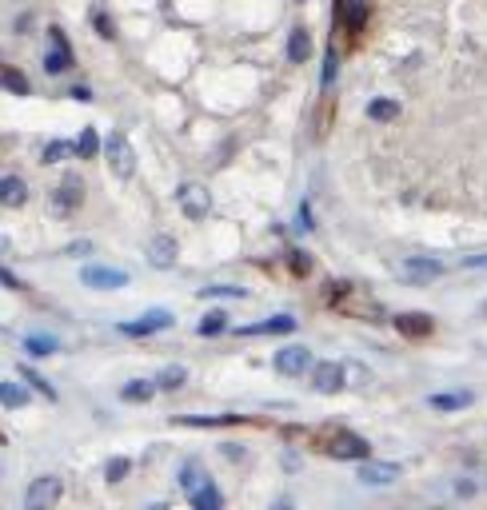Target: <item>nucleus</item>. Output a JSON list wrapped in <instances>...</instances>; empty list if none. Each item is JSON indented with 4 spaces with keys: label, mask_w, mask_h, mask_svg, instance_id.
<instances>
[{
    "label": "nucleus",
    "mask_w": 487,
    "mask_h": 510,
    "mask_svg": "<svg viewBox=\"0 0 487 510\" xmlns=\"http://www.w3.org/2000/svg\"><path fill=\"white\" fill-rule=\"evenodd\" d=\"M64 494V482L56 474H41V479H32L28 490H24V506L32 510H44V506H56Z\"/></svg>",
    "instance_id": "obj_1"
},
{
    "label": "nucleus",
    "mask_w": 487,
    "mask_h": 510,
    "mask_svg": "<svg viewBox=\"0 0 487 510\" xmlns=\"http://www.w3.org/2000/svg\"><path fill=\"white\" fill-rule=\"evenodd\" d=\"M320 450H328L332 459H355V462L367 459V442L360 435H352V430H328V439Z\"/></svg>",
    "instance_id": "obj_2"
},
{
    "label": "nucleus",
    "mask_w": 487,
    "mask_h": 510,
    "mask_svg": "<svg viewBox=\"0 0 487 510\" xmlns=\"http://www.w3.org/2000/svg\"><path fill=\"white\" fill-rule=\"evenodd\" d=\"M439 275H444V263L439 260H424V255H407V260H399V280H407L412 287L436 283Z\"/></svg>",
    "instance_id": "obj_3"
},
{
    "label": "nucleus",
    "mask_w": 487,
    "mask_h": 510,
    "mask_svg": "<svg viewBox=\"0 0 487 510\" xmlns=\"http://www.w3.org/2000/svg\"><path fill=\"white\" fill-rule=\"evenodd\" d=\"M104 156H108L112 171H116L120 180H128V176L136 171V152H132V144L124 140L120 132H112L108 140H104Z\"/></svg>",
    "instance_id": "obj_4"
},
{
    "label": "nucleus",
    "mask_w": 487,
    "mask_h": 510,
    "mask_svg": "<svg viewBox=\"0 0 487 510\" xmlns=\"http://www.w3.org/2000/svg\"><path fill=\"white\" fill-rule=\"evenodd\" d=\"M176 203H180V211L188 220H204V216L212 211V191L204 188V184H184V188L176 191Z\"/></svg>",
    "instance_id": "obj_5"
},
{
    "label": "nucleus",
    "mask_w": 487,
    "mask_h": 510,
    "mask_svg": "<svg viewBox=\"0 0 487 510\" xmlns=\"http://www.w3.org/2000/svg\"><path fill=\"white\" fill-rule=\"evenodd\" d=\"M80 283H84V287H96V291H116V287H128V271L88 263V267L80 271Z\"/></svg>",
    "instance_id": "obj_6"
},
{
    "label": "nucleus",
    "mask_w": 487,
    "mask_h": 510,
    "mask_svg": "<svg viewBox=\"0 0 487 510\" xmlns=\"http://www.w3.org/2000/svg\"><path fill=\"white\" fill-rule=\"evenodd\" d=\"M176 323L172 311H148V315H140L136 323H120L124 335H132V339H144V335H156V331H168Z\"/></svg>",
    "instance_id": "obj_7"
},
{
    "label": "nucleus",
    "mask_w": 487,
    "mask_h": 510,
    "mask_svg": "<svg viewBox=\"0 0 487 510\" xmlns=\"http://www.w3.org/2000/svg\"><path fill=\"white\" fill-rule=\"evenodd\" d=\"M308 367H312V351L300 347V343H295V347H280V351H276V371H280V375H288V379L304 375Z\"/></svg>",
    "instance_id": "obj_8"
},
{
    "label": "nucleus",
    "mask_w": 487,
    "mask_h": 510,
    "mask_svg": "<svg viewBox=\"0 0 487 510\" xmlns=\"http://www.w3.org/2000/svg\"><path fill=\"white\" fill-rule=\"evenodd\" d=\"M355 479L364 482V487H387V482L399 479V467H396V462H367V459H360Z\"/></svg>",
    "instance_id": "obj_9"
},
{
    "label": "nucleus",
    "mask_w": 487,
    "mask_h": 510,
    "mask_svg": "<svg viewBox=\"0 0 487 510\" xmlns=\"http://www.w3.org/2000/svg\"><path fill=\"white\" fill-rule=\"evenodd\" d=\"M80 203H84V184L76 180V176H68L61 188L52 191V211H56V216H68V211H76Z\"/></svg>",
    "instance_id": "obj_10"
},
{
    "label": "nucleus",
    "mask_w": 487,
    "mask_h": 510,
    "mask_svg": "<svg viewBox=\"0 0 487 510\" xmlns=\"http://www.w3.org/2000/svg\"><path fill=\"white\" fill-rule=\"evenodd\" d=\"M312 387L320 395L344 391V363H320V367H312Z\"/></svg>",
    "instance_id": "obj_11"
},
{
    "label": "nucleus",
    "mask_w": 487,
    "mask_h": 510,
    "mask_svg": "<svg viewBox=\"0 0 487 510\" xmlns=\"http://www.w3.org/2000/svg\"><path fill=\"white\" fill-rule=\"evenodd\" d=\"M0 203H4V208H24V203H28V184H24L21 176H4V180H0Z\"/></svg>",
    "instance_id": "obj_12"
},
{
    "label": "nucleus",
    "mask_w": 487,
    "mask_h": 510,
    "mask_svg": "<svg viewBox=\"0 0 487 510\" xmlns=\"http://www.w3.org/2000/svg\"><path fill=\"white\" fill-rule=\"evenodd\" d=\"M148 263H152V267H172L176 263V240L172 235H156L152 243H148Z\"/></svg>",
    "instance_id": "obj_13"
},
{
    "label": "nucleus",
    "mask_w": 487,
    "mask_h": 510,
    "mask_svg": "<svg viewBox=\"0 0 487 510\" xmlns=\"http://www.w3.org/2000/svg\"><path fill=\"white\" fill-rule=\"evenodd\" d=\"M295 331V319L292 315H272L264 323H252V327H240V335H288Z\"/></svg>",
    "instance_id": "obj_14"
},
{
    "label": "nucleus",
    "mask_w": 487,
    "mask_h": 510,
    "mask_svg": "<svg viewBox=\"0 0 487 510\" xmlns=\"http://www.w3.org/2000/svg\"><path fill=\"white\" fill-rule=\"evenodd\" d=\"M427 403H431L436 410H464V407L476 403V395H471V391H444V395H431Z\"/></svg>",
    "instance_id": "obj_15"
},
{
    "label": "nucleus",
    "mask_w": 487,
    "mask_h": 510,
    "mask_svg": "<svg viewBox=\"0 0 487 510\" xmlns=\"http://www.w3.org/2000/svg\"><path fill=\"white\" fill-rule=\"evenodd\" d=\"M188 499H192L196 510H220L224 506V494L212 487V482H200L196 490H188Z\"/></svg>",
    "instance_id": "obj_16"
},
{
    "label": "nucleus",
    "mask_w": 487,
    "mask_h": 510,
    "mask_svg": "<svg viewBox=\"0 0 487 510\" xmlns=\"http://www.w3.org/2000/svg\"><path fill=\"white\" fill-rule=\"evenodd\" d=\"M308 56H312V36H308V28H295L292 36H288V60L304 64Z\"/></svg>",
    "instance_id": "obj_17"
},
{
    "label": "nucleus",
    "mask_w": 487,
    "mask_h": 510,
    "mask_svg": "<svg viewBox=\"0 0 487 510\" xmlns=\"http://www.w3.org/2000/svg\"><path fill=\"white\" fill-rule=\"evenodd\" d=\"M396 327L404 331L407 339H424L427 331H431V315H416V311H412V315H399Z\"/></svg>",
    "instance_id": "obj_18"
},
{
    "label": "nucleus",
    "mask_w": 487,
    "mask_h": 510,
    "mask_svg": "<svg viewBox=\"0 0 487 510\" xmlns=\"http://www.w3.org/2000/svg\"><path fill=\"white\" fill-rule=\"evenodd\" d=\"M24 351H28V355H36V359H48V355H56V351H61V343L52 339V335H24Z\"/></svg>",
    "instance_id": "obj_19"
},
{
    "label": "nucleus",
    "mask_w": 487,
    "mask_h": 510,
    "mask_svg": "<svg viewBox=\"0 0 487 510\" xmlns=\"http://www.w3.org/2000/svg\"><path fill=\"white\" fill-rule=\"evenodd\" d=\"M156 395V383H148V379H132L128 387L120 391V399L124 403H148Z\"/></svg>",
    "instance_id": "obj_20"
},
{
    "label": "nucleus",
    "mask_w": 487,
    "mask_h": 510,
    "mask_svg": "<svg viewBox=\"0 0 487 510\" xmlns=\"http://www.w3.org/2000/svg\"><path fill=\"white\" fill-rule=\"evenodd\" d=\"M24 403H28V391H24L21 383H0V407L16 410V407H24Z\"/></svg>",
    "instance_id": "obj_21"
},
{
    "label": "nucleus",
    "mask_w": 487,
    "mask_h": 510,
    "mask_svg": "<svg viewBox=\"0 0 487 510\" xmlns=\"http://www.w3.org/2000/svg\"><path fill=\"white\" fill-rule=\"evenodd\" d=\"M184 383H188V371H184L180 363H172V367H164V371H160L156 387H160V391H180Z\"/></svg>",
    "instance_id": "obj_22"
},
{
    "label": "nucleus",
    "mask_w": 487,
    "mask_h": 510,
    "mask_svg": "<svg viewBox=\"0 0 487 510\" xmlns=\"http://www.w3.org/2000/svg\"><path fill=\"white\" fill-rule=\"evenodd\" d=\"M367 116H372V120H379V124H387V120H396V116H399V104L387 100V96H379V100L367 104Z\"/></svg>",
    "instance_id": "obj_23"
},
{
    "label": "nucleus",
    "mask_w": 487,
    "mask_h": 510,
    "mask_svg": "<svg viewBox=\"0 0 487 510\" xmlns=\"http://www.w3.org/2000/svg\"><path fill=\"white\" fill-rule=\"evenodd\" d=\"M68 68H72V48H56V44H52V52L44 56V72L56 76V72H68Z\"/></svg>",
    "instance_id": "obj_24"
},
{
    "label": "nucleus",
    "mask_w": 487,
    "mask_h": 510,
    "mask_svg": "<svg viewBox=\"0 0 487 510\" xmlns=\"http://www.w3.org/2000/svg\"><path fill=\"white\" fill-rule=\"evenodd\" d=\"M200 482H208V474H204V467H200V462H184V467H180V487L184 490H196V487H200Z\"/></svg>",
    "instance_id": "obj_25"
},
{
    "label": "nucleus",
    "mask_w": 487,
    "mask_h": 510,
    "mask_svg": "<svg viewBox=\"0 0 487 510\" xmlns=\"http://www.w3.org/2000/svg\"><path fill=\"white\" fill-rule=\"evenodd\" d=\"M100 152V136H96V128H84L80 140H76V156H84V160H92Z\"/></svg>",
    "instance_id": "obj_26"
},
{
    "label": "nucleus",
    "mask_w": 487,
    "mask_h": 510,
    "mask_svg": "<svg viewBox=\"0 0 487 510\" xmlns=\"http://www.w3.org/2000/svg\"><path fill=\"white\" fill-rule=\"evenodd\" d=\"M0 84H4L9 92H16V96H28V76H21V72L4 68V72H0Z\"/></svg>",
    "instance_id": "obj_27"
},
{
    "label": "nucleus",
    "mask_w": 487,
    "mask_h": 510,
    "mask_svg": "<svg viewBox=\"0 0 487 510\" xmlns=\"http://www.w3.org/2000/svg\"><path fill=\"white\" fill-rule=\"evenodd\" d=\"M21 375H24V383H32V391H41L44 399H56V391H52V383L44 375H36L32 367H21Z\"/></svg>",
    "instance_id": "obj_28"
},
{
    "label": "nucleus",
    "mask_w": 487,
    "mask_h": 510,
    "mask_svg": "<svg viewBox=\"0 0 487 510\" xmlns=\"http://www.w3.org/2000/svg\"><path fill=\"white\" fill-rule=\"evenodd\" d=\"M224 327H228V315H224V311H212V315H204V323L196 331H200V335H220Z\"/></svg>",
    "instance_id": "obj_29"
},
{
    "label": "nucleus",
    "mask_w": 487,
    "mask_h": 510,
    "mask_svg": "<svg viewBox=\"0 0 487 510\" xmlns=\"http://www.w3.org/2000/svg\"><path fill=\"white\" fill-rule=\"evenodd\" d=\"M204 299H216V295H224V299H244V287H228V283H216V287H200Z\"/></svg>",
    "instance_id": "obj_30"
},
{
    "label": "nucleus",
    "mask_w": 487,
    "mask_h": 510,
    "mask_svg": "<svg viewBox=\"0 0 487 510\" xmlns=\"http://www.w3.org/2000/svg\"><path fill=\"white\" fill-rule=\"evenodd\" d=\"M128 470H132V462H128V459H108V467H104V479H108V482H120Z\"/></svg>",
    "instance_id": "obj_31"
},
{
    "label": "nucleus",
    "mask_w": 487,
    "mask_h": 510,
    "mask_svg": "<svg viewBox=\"0 0 487 510\" xmlns=\"http://www.w3.org/2000/svg\"><path fill=\"white\" fill-rule=\"evenodd\" d=\"M68 152H72V144H64V140L48 144V148H44V164H56V160H64Z\"/></svg>",
    "instance_id": "obj_32"
},
{
    "label": "nucleus",
    "mask_w": 487,
    "mask_h": 510,
    "mask_svg": "<svg viewBox=\"0 0 487 510\" xmlns=\"http://www.w3.org/2000/svg\"><path fill=\"white\" fill-rule=\"evenodd\" d=\"M292 271L295 275H308V271H312V260H308L304 251H292Z\"/></svg>",
    "instance_id": "obj_33"
},
{
    "label": "nucleus",
    "mask_w": 487,
    "mask_h": 510,
    "mask_svg": "<svg viewBox=\"0 0 487 510\" xmlns=\"http://www.w3.org/2000/svg\"><path fill=\"white\" fill-rule=\"evenodd\" d=\"M64 255H72V260H76V255H92V243H88V240H76V243H68V248H64Z\"/></svg>",
    "instance_id": "obj_34"
},
{
    "label": "nucleus",
    "mask_w": 487,
    "mask_h": 510,
    "mask_svg": "<svg viewBox=\"0 0 487 510\" xmlns=\"http://www.w3.org/2000/svg\"><path fill=\"white\" fill-rule=\"evenodd\" d=\"M96 28H100V36H104V41H112V36H116V28H112V21L104 16V12H96Z\"/></svg>",
    "instance_id": "obj_35"
},
{
    "label": "nucleus",
    "mask_w": 487,
    "mask_h": 510,
    "mask_svg": "<svg viewBox=\"0 0 487 510\" xmlns=\"http://www.w3.org/2000/svg\"><path fill=\"white\" fill-rule=\"evenodd\" d=\"M0 283H4V287H9V291H21V287H24V283L16 280V275H12L9 267H0Z\"/></svg>",
    "instance_id": "obj_36"
},
{
    "label": "nucleus",
    "mask_w": 487,
    "mask_h": 510,
    "mask_svg": "<svg viewBox=\"0 0 487 510\" xmlns=\"http://www.w3.org/2000/svg\"><path fill=\"white\" fill-rule=\"evenodd\" d=\"M335 80V52H328V64H324V84Z\"/></svg>",
    "instance_id": "obj_37"
},
{
    "label": "nucleus",
    "mask_w": 487,
    "mask_h": 510,
    "mask_svg": "<svg viewBox=\"0 0 487 510\" xmlns=\"http://www.w3.org/2000/svg\"><path fill=\"white\" fill-rule=\"evenodd\" d=\"M9 248H12V243H9V235H0V255H4Z\"/></svg>",
    "instance_id": "obj_38"
}]
</instances>
